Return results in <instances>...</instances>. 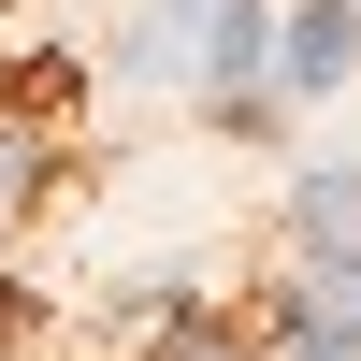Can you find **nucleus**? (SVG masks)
<instances>
[{
  "mask_svg": "<svg viewBox=\"0 0 361 361\" xmlns=\"http://www.w3.org/2000/svg\"><path fill=\"white\" fill-rule=\"evenodd\" d=\"M289 231H304L318 275L361 289V159H304V173H289Z\"/></svg>",
  "mask_w": 361,
  "mask_h": 361,
  "instance_id": "obj_1",
  "label": "nucleus"
},
{
  "mask_svg": "<svg viewBox=\"0 0 361 361\" xmlns=\"http://www.w3.org/2000/svg\"><path fill=\"white\" fill-rule=\"evenodd\" d=\"M275 333L304 347V361H361V289H347V275H304V289H275Z\"/></svg>",
  "mask_w": 361,
  "mask_h": 361,
  "instance_id": "obj_2",
  "label": "nucleus"
},
{
  "mask_svg": "<svg viewBox=\"0 0 361 361\" xmlns=\"http://www.w3.org/2000/svg\"><path fill=\"white\" fill-rule=\"evenodd\" d=\"M347 58H361V0H318V15L275 44V73H289V87H333Z\"/></svg>",
  "mask_w": 361,
  "mask_h": 361,
  "instance_id": "obj_3",
  "label": "nucleus"
},
{
  "mask_svg": "<svg viewBox=\"0 0 361 361\" xmlns=\"http://www.w3.org/2000/svg\"><path fill=\"white\" fill-rule=\"evenodd\" d=\"M145 361H260V333H231L217 304H159V333H145Z\"/></svg>",
  "mask_w": 361,
  "mask_h": 361,
  "instance_id": "obj_4",
  "label": "nucleus"
},
{
  "mask_svg": "<svg viewBox=\"0 0 361 361\" xmlns=\"http://www.w3.org/2000/svg\"><path fill=\"white\" fill-rule=\"evenodd\" d=\"M275 58V29H260V0H217V29H202V73H217V102Z\"/></svg>",
  "mask_w": 361,
  "mask_h": 361,
  "instance_id": "obj_5",
  "label": "nucleus"
},
{
  "mask_svg": "<svg viewBox=\"0 0 361 361\" xmlns=\"http://www.w3.org/2000/svg\"><path fill=\"white\" fill-rule=\"evenodd\" d=\"M73 58H15V73H0V116H73Z\"/></svg>",
  "mask_w": 361,
  "mask_h": 361,
  "instance_id": "obj_6",
  "label": "nucleus"
},
{
  "mask_svg": "<svg viewBox=\"0 0 361 361\" xmlns=\"http://www.w3.org/2000/svg\"><path fill=\"white\" fill-rule=\"evenodd\" d=\"M29 333H44V289H15V260H0V361H15Z\"/></svg>",
  "mask_w": 361,
  "mask_h": 361,
  "instance_id": "obj_7",
  "label": "nucleus"
},
{
  "mask_svg": "<svg viewBox=\"0 0 361 361\" xmlns=\"http://www.w3.org/2000/svg\"><path fill=\"white\" fill-rule=\"evenodd\" d=\"M0 217H15V173H0Z\"/></svg>",
  "mask_w": 361,
  "mask_h": 361,
  "instance_id": "obj_8",
  "label": "nucleus"
}]
</instances>
